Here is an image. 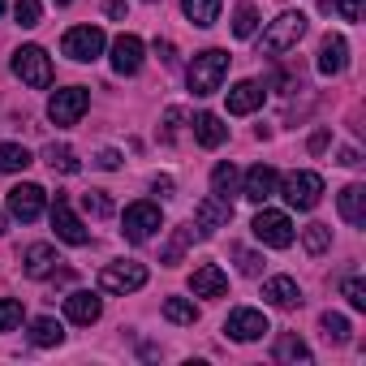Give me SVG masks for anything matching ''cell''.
Listing matches in <instances>:
<instances>
[{"instance_id":"cell-1","label":"cell","mask_w":366,"mask_h":366,"mask_svg":"<svg viewBox=\"0 0 366 366\" xmlns=\"http://www.w3.org/2000/svg\"><path fill=\"white\" fill-rule=\"evenodd\" d=\"M224 74H229V52L207 48V52H199V56H194V65L186 69V82H190V91H194V95H216V91H220V82H224Z\"/></svg>"},{"instance_id":"cell-2","label":"cell","mask_w":366,"mask_h":366,"mask_svg":"<svg viewBox=\"0 0 366 366\" xmlns=\"http://www.w3.org/2000/svg\"><path fill=\"white\" fill-rule=\"evenodd\" d=\"M306 14H280L267 31H263V39H259V56H280V52H289V48H297V39L306 35Z\"/></svg>"},{"instance_id":"cell-3","label":"cell","mask_w":366,"mask_h":366,"mask_svg":"<svg viewBox=\"0 0 366 366\" xmlns=\"http://www.w3.org/2000/svg\"><path fill=\"white\" fill-rule=\"evenodd\" d=\"M14 74H18L26 86L44 91V86H52V56H48L39 44H26V48L14 52Z\"/></svg>"},{"instance_id":"cell-4","label":"cell","mask_w":366,"mask_h":366,"mask_svg":"<svg viewBox=\"0 0 366 366\" xmlns=\"http://www.w3.org/2000/svg\"><path fill=\"white\" fill-rule=\"evenodd\" d=\"M276 186H280L285 203L297 207V212H310V207H319V199H323V177H319V172H289L285 181H276Z\"/></svg>"},{"instance_id":"cell-5","label":"cell","mask_w":366,"mask_h":366,"mask_svg":"<svg viewBox=\"0 0 366 366\" xmlns=\"http://www.w3.org/2000/svg\"><path fill=\"white\" fill-rule=\"evenodd\" d=\"M104 48H108V35H104L99 26H74V31H65V39H61V52H65L69 61H78V65L104 56Z\"/></svg>"},{"instance_id":"cell-6","label":"cell","mask_w":366,"mask_h":366,"mask_svg":"<svg viewBox=\"0 0 366 366\" xmlns=\"http://www.w3.org/2000/svg\"><path fill=\"white\" fill-rule=\"evenodd\" d=\"M86 108H91V91H86V86H65V91H56V95L48 99L52 125H78Z\"/></svg>"},{"instance_id":"cell-7","label":"cell","mask_w":366,"mask_h":366,"mask_svg":"<svg viewBox=\"0 0 366 366\" xmlns=\"http://www.w3.org/2000/svg\"><path fill=\"white\" fill-rule=\"evenodd\" d=\"M147 285V267L134 263V259H121V263H108L99 272V289L104 293H138Z\"/></svg>"},{"instance_id":"cell-8","label":"cell","mask_w":366,"mask_h":366,"mask_svg":"<svg viewBox=\"0 0 366 366\" xmlns=\"http://www.w3.org/2000/svg\"><path fill=\"white\" fill-rule=\"evenodd\" d=\"M250 229H254V237H259L263 246H272V250H289V246H293V220H289L285 212H267V207H263Z\"/></svg>"},{"instance_id":"cell-9","label":"cell","mask_w":366,"mask_h":366,"mask_svg":"<svg viewBox=\"0 0 366 366\" xmlns=\"http://www.w3.org/2000/svg\"><path fill=\"white\" fill-rule=\"evenodd\" d=\"M121 224H125V229H121V233H125V242L142 246V242H151V237H155V229H159V207H155V203H129Z\"/></svg>"},{"instance_id":"cell-10","label":"cell","mask_w":366,"mask_h":366,"mask_svg":"<svg viewBox=\"0 0 366 366\" xmlns=\"http://www.w3.org/2000/svg\"><path fill=\"white\" fill-rule=\"evenodd\" d=\"M52 229H56V237H61V242H69V246H86V242H91L86 224L74 216V207H69V199H65V194H56V199H52Z\"/></svg>"},{"instance_id":"cell-11","label":"cell","mask_w":366,"mask_h":366,"mask_svg":"<svg viewBox=\"0 0 366 366\" xmlns=\"http://www.w3.org/2000/svg\"><path fill=\"white\" fill-rule=\"evenodd\" d=\"M44 203H48L44 186H31V181H22V186L9 190V216H18L22 224L39 220V216H44Z\"/></svg>"},{"instance_id":"cell-12","label":"cell","mask_w":366,"mask_h":366,"mask_svg":"<svg viewBox=\"0 0 366 366\" xmlns=\"http://www.w3.org/2000/svg\"><path fill=\"white\" fill-rule=\"evenodd\" d=\"M224 332H229V340L250 345V340H259V336H263V332H272V327H267V315H263V310L242 306V310H233V315L224 319Z\"/></svg>"},{"instance_id":"cell-13","label":"cell","mask_w":366,"mask_h":366,"mask_svg":"<svg viewBox=\"0 0 366 366\" xmlns=\"http://www.w3.org/2000/svg\"><path fill=\"white\" fill-rule=\"evenodd\" d=\"M229 220H233V203L220 199V194H212V199H203V203L194 207V224H199V233L229 229Z\"/></svg>"},{"instance_id":"cell-14","label":"cell","mask_w":366,"mask_h":366,"mask_svg":"<svg viewBox=\"0 0 366 366\" xmlns=\"http://www.w3.org/2000/svg\"><path fill=\"white\" fill-rule=\"evenodd\" d=\"M112 69L125 74V78L142 69V39L138 35H117L112 39Z\"/></svg>"},{"instance_id":"cell-15","label":"cell","mask_w":366,"mask_h":366,"mask_svg":"<svg viewBox=\"0 0 366 366\" xmlns=\"http://www.w3.org/2000/svg\"><path fill=\"white\" fill-rule=\"evenodd\" d=\"M276 168L272 164H254L250 172H246V186H242V194L250 199V203H267L272 194H276Z\"/></svg>"},{"instance_id":"cell-16","label":"cell","mask_w":366,"mask_h":366,"mask_svg":"<svg viewBox=\"0 0 366 366\" xmlns=\"http://www.w3.org/2000/svg\"><path fill=\"white\" fill-rule=\"evenodd\" d=\"M56 263H61V254H56L48 242H35V246H26V254H22V272H26L31 280L52 276V272H56Z\"/></svg>"},{"instance_id":"cell-17","label":"cell","mask_w":366,"mask_h":366,"mask_svg":"<svg viewBox=\"0 0 366 366\" xmlns=\"http://www.w3.org/2000/svg\"><path fill=\"white\" fill-rule=\"evenodd\" d=\"M65 315H69V323H78V327H91V323L104 315V302H99L95 293L78 289V293H69V297H65Z\"/></svg>"},{"instance_id":"cell-18","label":"cell","mask_w":366,"mask_h":366,"mask_svg":"<svg viewBox=\"0 0 366 366\" xmlns=\"http://www.w3.org/2000/svg\"><path fill=\"white\" fill-rule=\"evenodd\" d=\"M190 289H194V297H224L229 293V276L216 263H203V267H194Z\"/></svg>"},{"instance_id":"cell-19","label":"cell","mask_w":366,"mask_h":366,"mask_svg":"<svg viewBox=\"0 0 366 366\" xmlns=\"http://www.w3.org/2000/svg\"><path fill=\"white\" fill-rule=\"evenodd\" d=\"M345 65H349V44L340 35H327L323 48H319V74L336 78V74H345Z\"/></svg>"},{"instance_id":"cell-20","label":"cell","mask_w":366,"mask_h":366,"mask_svg":"<svg viewBox=\"0 0 366 366\" xmlns=\"http://www.w3.org/2000/svg\"><path fill=\"white\" fill-rule=\"evenodd\" d=\"M263 108V86L259 82H237L233 91H229V112L233 117H250V112H259Z\"/></svg>"},{"instance_id":"cell-21","label":"cell","mask_w":366,"mask_h":366,"mask_svg":"<svg viewBox=\"0 0 366 366\" xmlns=\"http://www.w3.org/2000/svg\"><path fill=\"white\" fill-rule=\"evenodd\" d=\"M263 297H267L272 306H280V310H293V306L302 302V289H297L293 276H272V280L263 285Z\"/></svg>"},{"instance_id":"cell-22","label":"cell","mask_w":366,"mask_h":366,"mask_svg":"<svg viewBox=\"0 0 366 366\" xmlns=\"http://www.w3.org/2000/svg\"><path fill=\"white\" fill-rule=\"evenodd\" d=\"M194 138H199V147L216 151V147L229 138V125H224L216 112H199V117H194Z\"/></svg>"},{"instance_id":"cell-23","label":"cell","mask_w":366,"mask_h":366,"mask_svg":"<svg viewBox=\"0 0 366 366\" xmlns=\"http://www.w3.org/2000/svg\"><path fill=\"white\" fill-rule=\"evenodd\" d=\"M336 203H340L345 224H353V229H362V224H366V190H362V186H345Z\"/></svg>"},{"instance_id":"cell-24","label":"cell","mask_w":366,"mask_h":366,"mask_svg":"<svg viewBox=\"0 0 366 366\" xmlns=\"http://www.w3.org/2000/svg\"><path fill=\"white\" fill-rule=\"evenodd\" d=\"M220 9H224V0H181V14H186L194 26H216V18H220Z\"/></svg>"},{"instance_id":"cell-25","label":"cell","mask_w":366,"mask_h":366,"mask_svg":"<svg viewBox=\"0 0 366 366\" xmlns=\"http://www.w3.org/2000/svg\"><path fill=\"white\" fill-rule=\"evenodd\" d=\"M190 242H194V229H190V224H177L172 237H168V246H164V254H159V263H164V267H177L181 254L190 250Z\"/></svg>"},{"instance_id":"cell-26","label":"cell","mask_w":366,"mask_h":366,"mask_svg":"<svg viewBox=\"0 0 366 366\" xmlns=\"http://www.w3.org/2000/svg\"><path fill=\"white\" fill-rule=\"evenodd\" d=\"M164 319L181 323V327H194L199 323V306L190 297H164Z\"/></svg>"},{"instance_id":"cell-27","label":"cell","mask_w":366,"mask_h":366,"mask_svg":"<svg viewBox=\"0 0 366 366\" xmlns=\"http://www.w3.org/2000/svg\"><path fill=\"white\" fill-rule=\"evenodd\" d=\"M35 159L22 142H0V172H26Z\"/></svg>"},{"instance_id":"cell-28","label":"cell","mask_w":366,"mask_h":366,"mask_svg":"<svg viewBox=\"0 0 366 366\" xmlns=\"http://www.w3.org/2000/svg\"><path fill=\"white\" fill-rule=\"evenodd\" d=\"M212 194H220V199L237 194V168H233V159H224V164L212 168Z\"/></svg>"},{"instance_id":"cell-29","label":"cell","mask_w":366,"mask_h":366,"mask_svg":"<svg viewBox=\"0 0 366 366\" xmlns=\"http://www.w3.org/2000/svg\"><path fill=\"white\" fill-rule=\"evenodd\" d=\"M44 159H48V168H52V172H65V177H74V172H78V155H74L65 142L44 147Z\"/></svg>"},{"instance_id":"cell-30","label":"cell","mask_w":366,"mask_h":366,"mask_svg":"<svg viewBox=\"0 0 366 366\" xmlns=\"http://www.w3.org/2000/svg\"><path fill=\"white\" fill-rule=\"evenodd\" d=\"M276 362H310L306 340H302L297 332H285V336L276 340Z\"/></svg>"},{"instance_id":"cell-31","label":"cell","mask_w":366,"mask_h":366,"mask_svg":"<svg viewBox=\"0 0 366 366\" xmlns=\"http://www.w3.org/2000/svg\"><path fill=\"white\" fill-rule=\"evenodd\" d=\"M31 340H35L39 349H52V345L65 340V332H61L56 319H35V323H31Z\"/></svg>"},{"instance_id":"cell-32","label":"cell","mask_w":366,"mask_h":366,"mask_svg":"<svg viewBox=\"0 0 366 366\" xmlns=\"http://www.w3.org/2000/svg\"><path fill=\"white\" fill-rule=\"evenodd\" d=\"M254 31H259V9L246 0V5H237V14H233V35L237 39H250Z\"/></svg>"},{"instance_id":"cell-33","label":"cell","mask_w":366,"mask_h":366,"mask_svg":"<svg viewBox=\"0 0 366 366\" xmlns=\"http://www.w3.org/2000/svg\"><path fill=\"white\" fill-rule=\"evenodd\" d=\"M302 246H306L310 254H323V250L332 246V229H327V224H306V229H302Z\"/></svg>"},{"instance_id":"cell-34","label":"cell","mask_w":366,"mask_h":366,"mask_svg":"<svg viewBox=\"0 0 366 366\" xmlns=\"http://www.w3.org/2000/svg\"><path fill=\"white\" fill-rule=\"evenodd\" d=\"M39 18H44V5H39V0H18V5H14V22L18 26H39Z\"/></svg>"},{"instance_id":"cell-35","label":"cell","mask_w":366,"mask_h":366,"mask_svg":"<svg viewBox=\"0 0 366 366\" xmlns=\"http://www.w3.org/2000/svg\"><path fill=\"white\" fill-rule=\"evenodd\" d=\"M319 323H323V336H327V340H336V345L349 340V319H345V315H332V310H327Z\"/></svg>"},{"instance_id":"cell-36","label":"cell","mask_w":366,"mask_h":366,"mask_svg":"<svg viewBox=\"0 0 366 366\" xmlns=\"http://www.w3.org/2000/svg\"><path fill=\"white\" fill-rule=\"evenodd\" d=\"M340 14V22H362V0H323V14Z\"/></svg>"},{"instance_id":"cell-37","label":"cell","mask_w":366,"mask_h":366,"mask_svg":"<svg viewBox=\"0 0 366 366\" xmlns=\"http://www.w3.org/2000/svg\"><path fill=\"white\" fill-rule=\"evenodd\" d=\"M22 323V302L18 297H0V332H14Z\"/></svg>"},{"instance_id":"cell-38","label":"cell","mask_w":366,"mask_h":366,"mask_svg":"<svg viewBox=\"0 0 366 366\" xmlns=\"http://www.w3.org/2000/svg\"><path fill=\"white\" fill-rule=\"evenodd\" d=\"M82 207H86V212H91L95 220H104V216H112V199H108L104 190H86V194H82Z\"/></svg>"},{"instance_id":"cell-39","label":"cell","mask_w":366,"mask_h":366,"mask_svg":"<svg viewBox=\"0 0 366 366\" xmlns=\"http://www.w3.org/2000/svg\"><path fill=\"white\" fill-rule=\"evenodd\" d=\"M340 293L349 297V306H353V310H366V280H362V276H345Z\"/></svg>"},{"instance_id":"cell-40","label":"cell","mask_w":366,"mask_h":366,"mask_svg":"<svg viewBox=\"0 0 366 366\" xmlns=\"http://www.w3.org/2000/svg\"><path fill=\"white\" fill-rule=\"evenodd\" d=\"M233 259H237L242 276H263V259H259L254 250H246V246H233Z\"/></svg>"},{"instance_id":"cell-41","label":"cell","mask_w":366,"mask_h":366,"mask_svg":"<svg viewBox=\"0 0 366 366\" xmlns=\"http://www.w3.org/2000/svg\"><path fill=\"white\" fill-rule=\"evenodd\" d=\"M181 121H186V108H168L164 112V138H172L181 129Z\"/></svg>"},{"instance_id":"cell-42","label":"cell","mask_w":366,"mask_h":366,"mask_svg":"<svg viewBox=\"0 0 366 366\" xmlns=\"http://www.w3.org/2000/svg\"><path fill=\"white\" fill-rule=\"evenodd\" d=\"M155 56H159V61H164V65H168V69H172V65H177V48H172V44H168V39H155Z\"/></svg>"},{"instance_id":"cell-43","label":"cell","mask_w":366,"mask_h":366,"mask_svg":"<svg viewBox=\"0 0 366 366\" xmlns=\"http://www.w3.org/2000/svg\"><path fill=\"white\" fill-rule=\"evenodd\" d=\"M95 164H99V168H121V151H112V147H108V151H99V155H95Z\"/></svg>"},{"instance_id":"cell-44","label":"cell","mask_w":366,"mask_h":366,"mask_svg":"<svg viewBox=\"0 0 366 366\" xmlns=\"http://www.w3.org/2000/svg\"><path fill=\"white\" fill-rule=\"evenodd\" d=\"M104 9H108V18H125V0H104Z\"/></svg>"},{"instance_id":"cell-45","label":"cell","mask_w":366,"mask_h":366,"mask_svg":"<svg viewBox=\"0 0 366 366\" xmlns=\"http://www.w3.org/2000/svg\"><path fill=\"white\" fill-rule=\"evenodd\" d=\"M340 164H345V168H353V164H362V159H357V151H353V147H345V151H340Z\"/></svg>"},{"instance_id":"cell-46","label":"cell","mask_w":366,"mask_h":366,"mask_svg":"<svg viewBox=\"0 0 366 366\" xmlns=\"http://www.w3.org/2000/svg\"><path fill=\"white\" fill-rule=\"evenodd\" d=\"M155 194H172V177H155Z\"/></svg>"},{"instance_id":"cell-47","label":"cell","mask_w":366,"mask_h":366,"mask_svg":"<svg viewBox=\"0 0 366 366\" xmlns=\"http://www.w3.org/2000/svg\"><path fill=\"white\" fill-rule=\"evenodd\" d=\"M323 147H327V129H319V134L310 138V151H323Z\"/></svg>"},{"instance_id":"cell-48","label":"cell","mask_w":366,"mask_h":366,"mask_svg":"<svg viewBox=\"0 0 366 366\" xmlns=\"http://www.w3.org/2000/svg\"><path fill=\"white\" fill-rule=\"evenodd\" d=\"M5 229H9V224H5V212H0V233H5Z\"/></svg>"},{"instance_id":"cell-49","label":"cell","mask_w":366,"mask_h":366,"mask_svg":"<svg viewBox=\"0 0 366 366\" xmlns=\"http://www.w3.org/2000/svg\"><path fill=\"white\" fill-rule=\"evenodd\" d=\"M0 14H5V0H0Z\"/></svg>"},{"instance_id":"cell-50","label":"cell","mask_w":366,"mask_h":366,"mask_svg":"<svg viewBox=\"0 0 366 366\" xmlns=\"http://www.w3.org/2000/svg\"><path fill=\"white\" fill-rule=\"evenodd\" d=\"M56 5H69V0H56Z\"/></svg>"},{"instance_id":"cell-51","label":"cell","mask_w":366,"mask_h":366,"mask_svg":"<svg viewBox=\"0 0 366 366\" xmlns=\"http://www.w3.org/2000/svg\"><path fill=\"white\" fill-rule=\"evenodd\" d=\"M147 5H151V0H147Z\"/></svg>"}]
</instances>
